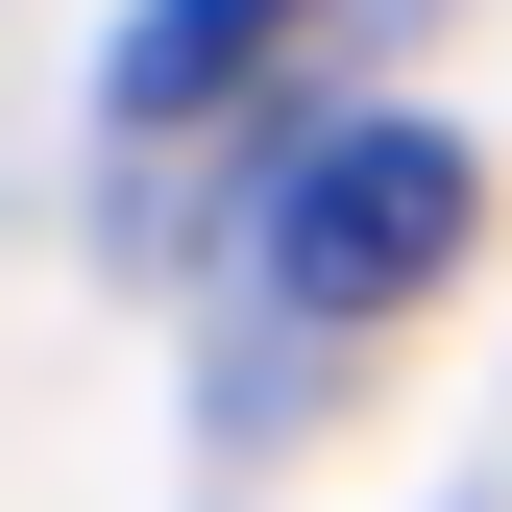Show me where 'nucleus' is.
I'll return each mask as SVG.
<instances>
[{
	"instance_id": "1",
	"label": "nucleus",
	"mask_w": 512,
	"mask_h": 512,
	"mask_svg": "<svg viewBox=\"0 0 512 512\" xmlns=\"http://www.w3.org/2000/svg\"><path fill=\"white\" fill-rule=\"evenodd\" d=\"M464 220H488L464 122L366 98V122H317V147L269 171V220H244V293H269L293 342H366V317H415L439 269H464Z\"/></svg>"
},
{
	"instance_id": "2",
	"label": "nucleus",
	"mask_w": 512,
	"mask_h": 512,
	"mask_svg": "<svg viewBox=\"0 0 512 512\" xmlns=\"http://www.w3.org/2000/svg\"><path fill=\"white\" fill-rule=\"evenodd\" d=\"M293 25H317V0H122V49H98V122H122V147H171V122H220V98L293 49Z\"/></svg>"
}]
</instances>
